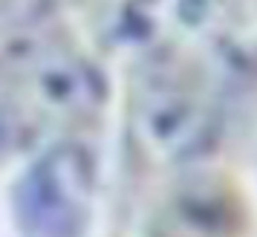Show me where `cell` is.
Returning <instances> with one entry per match:
<instances>
[{"mask_svg":"<svg viewBox=\"0 0 257 237\" xmlns=\"http://www.w3.org/2000/svg\"><path fill=\"white\" fill-rule=\"evenodd\" d=\"M95 162L75 142H58L32 159L15 185L24 237H84L93 217Z\"/></svg>","mask_w":257,"mask_h":237,"instance_id":"obj_1","label":"cell"},{"mask_svg":"<svg viewBox=\"0 0 257 237\" xmlns=\"http://www.w3.org/2000/svg\"><path fill=\"white\" fill-rule=\"evenodd\" d=\"M21 81L26 84L24 93L32 98V104L61 116L87 113L98 93L93 67L61 49H47L44 55L29 58V64L21 70Z\"/></svg>","mask_w":257,"mask_h":237,"instance_id":"obj_2","label":"cell"}]
</instances>
